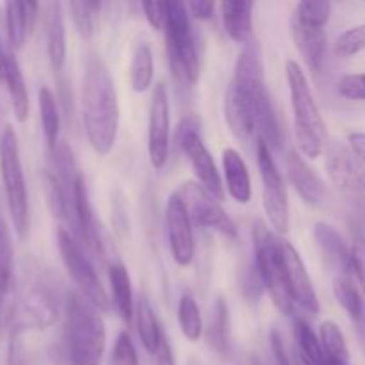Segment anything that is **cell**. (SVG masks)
Returning <instances> with one entry per match:
<instances>
[{
    "label": "cell",
    "instance_id": "obj_1",
    "mask_svg": "<svg viewBox=\"0 0 365 365\" xmlns=\"http://www.w3.org/2000/svg\"><path fill=\"white\" fill-rule=\"evenodd\" d=\"M82 120L86 135L98 155L114 148L120 127V103L109 68L100 57L89 59L82 82Z\"/></svg>",
    "mask_w": 365,
    "mask_h": 365
},
{
    "label": "cell",
    "instance_id": "obj_2",
    "mask_svg": "<svg viewBox=\"0 0 365 365\" xmlns=\"http://www.w3.org/2000/svg\"><path fill=\"white\" fill-rule=\"evenodd\" d=\"M106 351V324L100 310L70 292L64 310V355L70 365H100Z\"/></svg>",
    "mask_w": 365,
    "mask_h": 365
},
{
    "label": "cell",
    "instance_id": "obj_3",
    "mask_svg": "<svg viewBox=\"0 0 365 365\" xmlns=\"http://www.w3.org/2000/svg\"><path fill=\"white\" fill-rule=\"evenodd\" d=\"M285 73H287L289 91H291L298 146L303 155L309 159H317L324 152V145H327V125H324L302 66L296 61H287Z\"/></svg>",
    "mask_w": 365,
    "mask_h": 365
},
{
    "label": "cell",
    "instance_id": "obj_4",
    "mask_svg": "<svg viewBox=\"0 0 365 365\" xmlns=\"http://www.w3.org/2000/svg\"><path fill=\"white\" fill-rule=\"evenodd\" d=\"M164 31H166V50L171 71L184 84H196L200 78V56L185 4L166 2Z\"/></svg>",
    "mask_w": 365,
    "mask_h": 365
},
{
    "label": "cell",
    "instance_id": "obj_5",
    "mask_svg": "<svg viewBox=\"0 0 365 365\" xmlns=\"http://www.w3.org/2000/svg\"><path fill=\"white\" fill-rule=\"evenodd\" d=\"M255 266L259 269L264 289L269 292L278 312L291 316L296 303L289 287L282 237L267 232L262 225H259L255 230Z\"/></svg>",
    "mask_w": 365,
    "mask_h": 365
},
{
    "label": "cell",
    "instance_id": "obj_6",
    "mask_svg": "<svg viewBox=\"0 0 365 365\" xmlns=\"http://www.w3.org/2000/svg\"><path fill=\"white\" fill-rule=\"evenodd\" d=\"M0 175L14 230L18 237H25L29 230V195L16 132L11 125L4 127L0 134Z\"/></svg>",
    "mask_w": 365,
    "mask_h": 365
},
{
    "label": "cell",
    "instance_id": "obj_7",
    "mask_svg": "<svg viewBox=\"0 0 365 365\" xmlns=\"http://www.w3.org/2000/svg\"><path fill=\"white\" fill-rule=\"evenodd\" d=\"M57 317L59 299L45 280L29 284L24 294L6 314V321L11 324L14 335L24 330H45L56 323Z\"/></svg>",
    "mask_w": 365,
    "mask_h": 365
},
{
    "label": "cell",
    "instance_id": "obj_8",
    "mask_svg": "<svg viewBox=\"0 0 365 365\" xmlns=\"http://www.w3.org/2000/svg\"><path fill=\"white\" fill-rule=\"evenodd\" d=\"M200 127L202 125H200L198 118L192 116V114L185 116L178 125L177 145L187 157L196 178L200 180V185L221 202L225 198V185L216 163H214L209 148L203 143Z\"/></svg>",
    "mask_w": 365,
    "mask_h": 365
},
{
    "label": "cell",
    "instance_id": "obj_9",
    "mask_svg": "<svg viewBox=\"0 0 365 365\" xmlns=\"http://www.w3.org/2000/svg\"><path fill=\"white\" fill-rule=\"evenodd\" d=\"M57 246H59L64 267H66L68 274L73 278L77 287L81 289V294L100 312H107L110 303L109 296H107L91 260L82 252V246L75 241L71 232H68L66 228H59L57 230Z\"/></svg>",
    "mask_w": 365,
    "mask_h": 365
},
{
    "label": "cell",
    "instance_id": "obj_10",
    "mask_svg": "<svg viewBox=\"0 0 365 365\" xmlns=\"http://www.w3.org/2000/svg\"><path fill=\"white\" fill-rule=\"evenodd\" d=\"M257 163L262 180V203L267 220L278 234H287L291 227L287 189H285L284 177L271 155V150L260 139H257Z\"/></svg>",
    "mask_w": 365,
    "mask_h": 365
},
{
    "label": "cell",
    "instance_id": "obj_11",
    "mask_svg": "<svg viewBox=\"0 0 365 365\" xmlns=\"http://www.w3.org/2000/svg\"><path fill=\"white\" fill-rule=\"evenodd\" d=\"M177 195L180 196L192 223L217 232L227 239L237 237V227L221 207L220 200L214 198L202 185L196 182H185L178 187Z\"/></svg>",
    "mask_w": 365,
    "mask_h": 365
},
{
    "label": "cell",
    "instance_id": "obj_12",
    "mask_svg": "<svg viewBox=\"0 0 365 365\" xmlns=\"http://www.w3.org/2000/svg\"><path fill=\"white\" fill-rule=\"evenodd\" d=\"M327 171L339 191L365 207V166L342 145H331L327 152Z\"/></svg>",
    "mask_w": 365,
    "mask_h": 365
},
{
    "label": "cell",
    "instance_id": "obj_13",
    "mask_svg": "<svg viewBox=\"0 0 365 365\" xmlns=\"http://www.w3.org/2000/svg\"><path fill=\"white\" fill-rule=\"evenodd\" d=\"M171 109L168 89L163 82L155 84L148 118V157L155 170H163L170 157Z\"/></svg>",
    "mask_w": 365,
    "mask_h": 365
},
{
    "label": "cell",
    "instance_id": "obj_14",
    "mask_svg": "<svg viewBox=\"0 0 365 365\" xmlns=\"http://www.w3.org/2000/svg\"><path fill=\"white\" fill-rule=\"evenodd\" d=\"M166 234L173 260L180 267H187L195 259V235L191 217L177 192L166 202Z\"/></svg>",
    "mask_w": 365,
    "mask_h": 365
},
{
    "label": "cell",
    "instance_id": "obj_15",
    "mask_svg": "<svg viewBox=\"0 0 365 365\" xmlns=\"http://www.w3.org/2000/svg\"><path fill=\"white\" fill-rule=\"evenodd\" d=\"M230 84L241 93L242 98L248 100L253 109H255V103L267 95L266 78H264L262 48H260L259 41L253 39L239 53L237 61H235L234 78H232Z\"/></svg>",
    "mask_w": 365,
    "mask_h": 365
},
{
    "label": "cell",
    "instance_id": "obj_16",
    "mask_svg": "<svg viewBox=\"0 0 365 365\" xmlns=\"http://www.w3.org/2000/svg\"><path fill=\"white\" fill-rule=\"evenodd\" d=\"M282 250H284V260L285 267H287V278L289 287H291L292 299L296 305L302 307L312 316L319 314V299H317V292L314 289V282L310 278L309 271H307L305 262L296 252L294 246L289 241L282 239Z\"/></svg>",
    "mask_w": 365,
    "mask_h": 365
},
{
    "label": "cell",
    "instance_id": "obj_17",
    "mask_svg": "<svg viewBox=\"0 0 365 365\" xmlns=\"http://www.w3.org/2000/svg\"><path fill=\"white\" fill-rule=\"evenodd\" d=\"M314 237H316V242L319 246L321 255H323L327 266L331 271H335V278L353 277L351 246H348L344 237L331 225L324 223V221L316 223Z\"/></svg>",
    "mask_w": 365,
    "mask_h": 365
},
{
    "label": "cell",
    "instance_id": "obj_18",
    "mask_svg": "<svg viewBox=\"0 0 365 365\" xmlns=\"http://www.w3.org/2000/svg\"><path fill=\"white\" fill-rule=\"evenodd\" d=\"M285 166H287L289 180L294 185V189L302 196L303 202L309 203V205H319V203L327 200V185L321 180L319 175L309 166V163L303 159V155L298 150H291L287 153Z\"/></svg>",
    "mask_w": 365,
    "mask_h": 365
},
{
    "label": "cell",
    "instance_id": "obj_19",
    "mask_svg": "<svg viewBox=\"0 0 365 365\" xmlns=\"http://www.w3.org/2000/svg\"><path fill=\"white\" fill-rule=\"evenodd\" d=\"M291 34L299 56L305 61L307 68L314 73H319L327 57V34L324 29L309 27L292 18Z\"/></svg>",
    "mask_w": 365,
    "mask_h": 365
},
{
    "label": "cell",
    "instance_id": "obj_20",
    "mask_svg": "<svg viewBox=\"0 0 365 365\" xmlns=\"http://www.w3.org/2000/svg\"><path fill=\"white\" fill-rule=\"evenodd\" d=\"M255 4L250 0H225L221 2V16L232 41L248 45L253 41L252 13Z\"/></svg>",
    "mask_w": 365,
    "mask_h": 365
},
{
    "label": "cell",
    "instance_id": "obj_21",
    "mask_svg": "<svg viewBox=\"0 0 365 365\" xmlns=\"http://www.w3.org/2000/svg\"><path fill=\"white\" fill-rule=\"evenodd\" d=\"M225 118L230 127L232 134L239 139V141H246L255 132V114H253V107L250 106L248 100L241 96V93L228 86L227 95H225Z\"/></svg>",
    "mask_w": 365,
    "mask_h": 365
},
{
    "label": "cell",
    "instance_id": "obj_22",
    "mask_svg": "<svg viewBox=\"0 0 365 365\" xmlns=\"http://www.w3.org/2000/svg\"><path fill=\"white\" fill-rule=\"evenodd\" d=\"M38 2H7L6 4V24L7 38L11 48L20 50L32 32L38 16Z\"/></svg>",
    "mask_w": 365,
    "mask_h": 365
},
{
    "label": "cell",
    "instance_id": "obj_23",
    "mask_svg": "<svg viewBox=\"0 0 365 365\" xmlns=\"http://www.w3.org/2000/svg\"><path fill=\"white\" fill-rule=\"evenodd\" d=\"M223 171L227 182L228 195L241 205H246L252 200V180L250 171L241 153L234 148H227L223 152Z\"/></svg>",
    "mask_w": 365,
    "mask_h": 365
},
{
    "label": "cell",
    "instance_id": "obj_24",
    "mask_svg": "<svg viewBox=\"0 0 365 365\" xmlns=\"http://www.w3.org/2000/svg\"><path fill=\"white\" fill-rule=\"evenodd\" d=\"M109 282L110 291H113L114 307H116L121 319L127 324H130L135 314L134 291H132L130 274H128L127 267L121 262H118V260H113L109 264Z\"/></svg>",
    "mask_w": 365,
    "mask_h": 365
},
{
    "label": "cell",
    "instance_id": "obj_25",
    "mask_svg": "<svg viewBox=\"0 0 365 365\" xmlns=\"http://www.w3.org/2000/svg\"><path fill=\"white\" fill-rule=\"evenodd\" d=\"M2 81L6 82L7 91H9L14 118H16L20 123H25L29 118V91L27 84H25L24 73H21V68L13 52L6 53V66H4Z\"/></svg>",
    "mask_w": 365,
    "mask_h": 365
},
{
    "label": "cell",
    "instance_id": "obj_26",
    "mask_svg": "<svg viewBox=\"0 0 365 365\" xmlns=\"http://www.w3.org/2000/svg\"><path fill=\"white\" fill-rule=\"evenodd\" d=\"M46 50L53 71H61L66 63V24L64 11L59 2L50 6L48 31H46Z\"/></svg>",
    "mask_w": 365,
    "mask_h": 365
},
{
    "label": "cell",
    "instance_id": "obj_27",
    "mask_svg": "<svg viewBox=\"0 0 365 365\" xmlns=\"http://www.w3.org/2000/svg\"><path fill=\"white\" fill-rule=\"evenodd\" d=\"M135 323H138V334L141 339L143 346L148 353L155 355L160 348V342H163L164 334L160 330L159 319H157V314L153 310L152 303H150L148 296L141 294L135 303Z\"/></svg>",
    "mask_w": 365,
    "mask_h": 365
},
{
    "label": "cell",
    "instance_id": "obj_28",
    "mask_svg": "<svg viewBox=\"0 0 365 365\" xmlns=\"http://www.w3.org/2000/svg\"><path fill=\"white\" fill-rule=\"evenodd\" d=\"M334 296L339 305L344 309V312L359 324L360 328L365 327V305L364 294L360 291L359 284L353 280V277H337L334 278ZM359 328V330H360Z\"/></svg>",
    "mask_w": 365,
    "mask_h": 365
},
{
    "label": "cell",
    "instance_id": "obj_29",
    "mask_svg": "<svg viewBox=\"0 0 365 365\" xmlns=\"http://www.w3.org/2000/svg\"><path fill=\"white\" fill-rule=\"evenodd\" d=\"M207 342L221 356L230 353V316L223 298H217L210 314V323L207 327Z\"/></svg>",
    "mask_w": 365,
    "mask_h": 365
},
{
    "label": "cell",
    "instance_id": "obj_30",
    "mask_svg": "<svg viewBox=\"0 0 365 365\" xmlns=\"http://www.w3.org/2000/svg\"><path fill=\"white\" fill-rule=\"evenodd\" d=\"M39 100V114H41L43 135H45L48 152H53L59 145V128H61V116L57 100L53 93L48 88H41L38 93Z\"/></svg>",
    "mask_w": 365,
    "mask_h": 365
},
{
    "label": "cell",
    "instance_id": "obj_31",
    "mask_svg": "<svg viewBox=\"0 0 365 365\" xmlns=\"http://www.w3.org/2000/svg\"><path fill=\"white\" fill-rule=\"evenodd\" d=\"M153 53L148 43L135 46L130 63V86L135 93H145L153 82Z\"/></svg>",
    "mask_w": 365,
    "mask_h": 365
},
{
    "label": "cell",
    "instance_id": "obj_32",
    "mask_svg": "<svg viewBox=\"0 0 365 365\" xmlns=\"http://www.w3.org/2000/svg\"><path fill=\"white\" fill-rule=\"evenodd\" d=\"M14 271V253L13 242H11V232L6 220L0 216V310L4 316V302L13 285Z\"/></svg>",
    "mask_w": 365,
    "mask_h": 365
},
{
    "label": "cell",
    "instance_id": "obj_33",
    "mask_svg": "<svg viewBox=\"0 0 365 365\" xmlns=\"http://www.w3.org/2000/svg\"><path fill=\"white\" fill-rule=\"evenodd\" d=\"M177 316L182 335L192 342L198 341L203 334V321L198 303L195 302L191 294H182L180 302H178Z\"/></svg>",
    "mask_w": 365,
    "mask_h": 365
},
{
    "label": "cell",
    "instance_id": "obj_34",
    "mask_svg": "<svg viewBox=\"0 0 365 365\" xmlns=\"http://www.w3.org/2000/svg\"><path fill=\"white\" fill-rule=\"evenodd\" d=\"M294 335L296 342L299 346V356L310 365H321L324 360L323 348H321V341L312 328L305 323L303 319L294 321Z\"/></svg>",
    "mask_w": 365,
    "mask_h": 365
},
{
    "label": "cell",
    "instance_id": "obj_35",
    "mask_svg": "<svg viewBox=\"0 0 365 365\" xmlns=\"http://www.w3.org/2000/svg\"><path fill=\"white\" fill-rule=\"evenodd\" d=\"M330 16L331 2H328V0H319V2L305 0V2H299L296 6L294 14H292V18L299 24L317 29H324V25L330 21Z\"/></svg>",
    "mask_w": 365,
    "mask_h": 365
},
{
    "label": "cell",
    "instance_id": "obj_36",
    "mask_svg": "<svg viewBox=\"0 0 365 365\" xmlns=\"http://www.w3.org/2000/svg\"><path fill=\"white\" fill-rule=\"evenodd\" d=\"M319 341L324 356L331 359H349L344 334L334 321H324L319 328Z\"/></svg>",
    "mask_w": 365,
    "mask_h": 365
},
{
    "label": "cell",
    "instance_id": "obj_37",
    "mask_svg": "<svg viewBox=\"0 0 365 365\" xmlns=\"http://www.w3.org/2000/svg\"><path fill=\"white\" fill-rule=\"evenodd\" d=\"M100 9V2H70L71 20H73L75 29L81 34L82 39H91L93 32V14Z\"/></svg>",
    "mask_w": 365,
    "mask_h": 365
},
{
    "label": "cell",
    "instance_id": "obj_38",
    "mask_svg": "<svg viewBox=\"0 0 365 365\" xmlns=\"http://www.w3.org/2000/svg\"><path fill=\"white\" fill-rule=\"evenodd\" d=\"M362 50H365V24L348 29L335 41V53L344 59L356 56Z\"/></svg>",
    "mask_w": 365,
    "mask_h": 365
},
{
    "label": "cell",
    "instance_id": "obj_39",
    "mask_svg": "<svg viewBox=\"0 0 365 365\" xmlns=\"http://www.w3.org/2000/svg\"><path fill=\"white\" fill-rule=\"evenodd\" d=\"M351 267L353 277H355L356 284H359L360 291H362L365 299V237L360 232L353 235L351 242Z\"/></svg>",
    "mask_w": 365,
    "mask_h": 365
},
{
    "label": "cell",
    "instance_id": "obj_40",
    "mask_svg": "<svg viewBox=\"0 0 365 365\" xmlns=\"http://www.w3.org/2000/svg\"><path fill=\"white\" fill-rule=\"evenodd\" d=\"M110 365H139L135 346L134 342H132L128 331H121V334L118 335Z\"/></svg>",
    "mask_w": 365,
    "mask_h": 365
},
{
    "label": "cell",
    "instance_id": "obj_41",
    "mask_svg": "<svg viewBox=\"0 0 365 365\" xmlns=\"http://www.w3.org/2000/svg\"><path fill=\"white\" fill-rule=\"evenodd\" d=\"M337 93L346 100H365V73H348L339 81Z\"/></svg>",
    "mask_w": 365,
    "mask_h": 365
},
{
    "label": "cell",
    "instance_id": "obj_42",
    "mask_svg": "<svg viewBox=\"0 0 365 365\" xmlns=\"http://www.w3.org/2000/svg\"><path fill=\"white\" fill-rule=\"evenodd\" d=\"M264 285L262 280H260V274L257 266H250L248 269L242 271L241 274V292L250 299V302H257V299L262 296Z\"/></svg>",
    "mask_w": 365,
    "mask_h": 365
},
{
    "label": "cell",
    "instance_id": "obj_43",
    "mask_svg": "<svg viewBox=\"0 0 365 365\" xmlns=\"http://www.w3.org/2000/svg\"><path fill=\"white\" fill-rule=\"evenodd\" d=\"M143 11H145L146 21L150 27L160 31L166 25V2H143Z\"/></svg>",
    "mask_w": 365,
    "mask_h": 365
},
{
    "label": "cell",
    "instance_id": "obj_44",
    "mask_svg": "<svg viewBox=\"0 0 365 365\" xmlns=\"http://www.w3.org/2000/svg\"><path fill=\"white\" fill-rule=\"evenodd\" d=\"M214 2H209V0H198V2H189L187 4V11H191V14L198 20H209L212 18L214 13Z\"/></svg>",
    "mask_w": 365,
    "mask_h": 365
},
{
    "label": "cell",
    "instance_id": "obj_45",
    "mask_svg": "<svg viewBox=\"0 0 365 365\" xmlns=\"http://www.w3.org/2000/svg\"><path fill=\"white\" fill-rule=\"evenodd\" d=\"M269 341H271V348H273L274 359H277L278 365H292L291 360H289L287 353H285L284 341H282V337L278 335V331H271Z\"/></svg>",
    "mask_w": 365,
    "mask_h": 365
},
{
    "label": "cell",
    "instance_id": "obj_46",
    "mask_svg": "<svg viewBox=\"0 0 365 365\" xmlns=\"http://www.w3.org/2000/svg\"><path fill=\"white\" fill-rule=\"evenodd\" d=\"M349 148L360 159V163L365 166V134L364 132H351L348 138Z\"/></svg>",
    "mask_w": 365,
    "mask_h": 365
},
{
    "label": "cell",
    "instance_id": "obj_47",
    "mask_svg": "<svg viewBox=\"0 0 365 365\" xmlns=\"http://www.w3.org/2000/svg\"><path fill=\"white\" fill-rule=\"evenodd\" d=\"M157 356V365H177L175 364V356H173V349H171L170 341L166 337L163 339L160 342V348L159 351L155 353Z\"/></svg>",
    "mask_w": 365,
    "mask_h": 365
},
{
    "label": "cell",
    "instance_id": "obj_48",
    "mask_svg": "<svg viewBox=\"0 0 365 365\" xmlns=\"http://www.w3.org/2000/svg\"><path fill=\"white\" fill-rule=\"evenodd\" d=\"M321 365H351L349 359H331V356H324L323 364Z\"/></svg>",
    "mask_w": 365,
    "mask_h": 365
},
{
    "label": "cell",
    "instance_id": "obj_49",
    "mask_svg": "<svg viewBox=\"0 0 365 365\" xmlns=\"http://www.w3.org/2000/svg\"><path fill=\"white\" fill-rule=\"evenodd\" d=\"M6 50H2V46H0V81L4 78V66H6Z\"/></svg>",
    "mask_w": 365,
    "mask_h": 365
},
{
    "label": "cell",
    "instance_id": "obj_50",
    "mask_svg": "<svg viewBox=\"0 0 365 365\" xmlns=\"http://www.w3.org/2000/svg\"><path fill=\"white\" fill-rule=\"evenodd\" d=\"M296 365H310V364L305 362V360H303L302 356H298V362H296Z\"/></svg>",
    "mask_w": 365,
    "mask_h": 365
},
{
    "label": "cell",
    "instance_id": "obj_51",
    "mask_svg": "<svg viewBox=\"0 0 365 365\" xmlns=\"http://www.w3.org/2000/svg\"><path fill=\"white\" fill-rule=\"evenodd\" d=\"M252 365H262V364H260V362H259V360H253V362H252Z\"/></svg>",
    "mask_w": 365,
    "mask_h": 365
}]
</instances>
